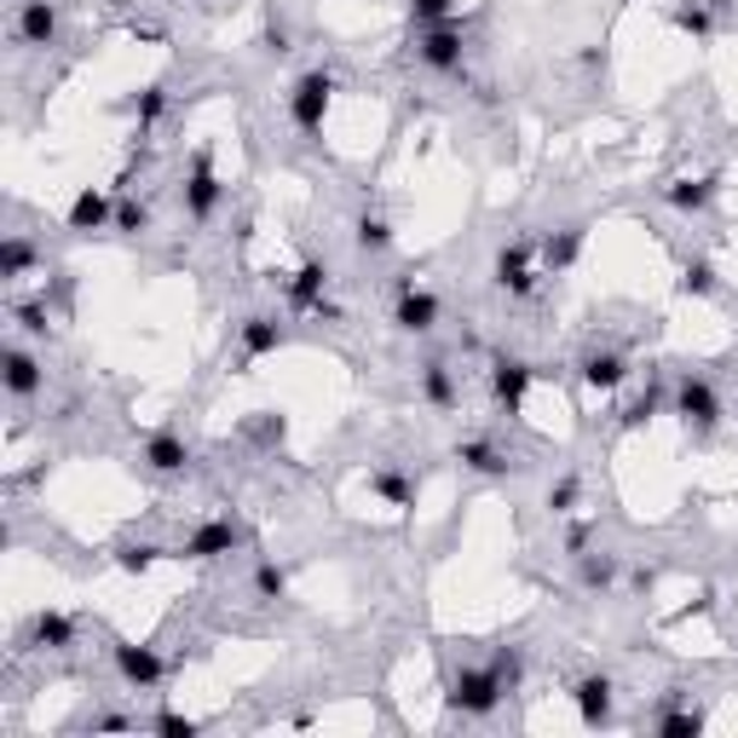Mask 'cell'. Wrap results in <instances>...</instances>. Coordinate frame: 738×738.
<instances>
[{
    "label": "cell",
    "mask_w": 738,
    "mask_h": 738,
    "mask_svg": "<svg viewBox=\"0 0 738 738\" xmlns=\"http://www.w3.org/2000/svg\"><path fill=\"white\" fill-rule=\"evenodd\" d=\"M335 87H341V75L335 69H307L300 82L289 87V121L300 127V133H323V116H329V105H335Z\"/></svg>",
    "instance_id": "obj_1"
},
{
    "label": "cell",
    "mask_w": 738,
    "mask_h": 738,
    "mask_svg": "<svg viewBox=\"0 0 738 738\" xmlns=\"http://www.w3.org/2000/svg\"><path fill=\"white\" fill-rule=\"evenodd\" d=\"M502 698H507V686L496 681L491 664H462L450 675V709L456 716H491Z\"/></svg>",
    "instance_id": "obj_2"
},
{
    "label": "cell",
    "mask_w": 738,
    "mask_h": 738,
    "mask_svg": "<svg viewBox=\"0 0 738 738\" xmlns=\"http://www.w3.org/2000/svg\"><path fill=\"white\" fill-rule=\"evenodd\" d=\"M675 416L686 421V432H693V439H709V432L721 427V393L709 387L704 375L686 370V375L675 381Z\"/></svg>",
    "instance_id": "obj_3"
},
{
    "label": "cell",
    "mask_w": 738,
    "mask_h": 738,
    "mask_svg": "<svg viewBox=\"0 0 738 738\" xmlns=\"http://www.w3.org/2000/svg\"><path fill=\"white\" fill-rule=\"evenodd\" d=\"M491 284H496L507 300H531V295L543 289V271L531 266V243H502V248H496Z\"/></svg>",
    "instance_id": "obj_4"
},
{
    "label": "cell",
    "mask_w": 738,
    "mask_h": 738,
    "mask_svg": "<svg viewBox=\"0 0 738 738\" xmlns=\"http://www.w3.org/2000/svg\"><path fill=\"white\" fill-rule=\"evenodd\" d=\"M462 53H468V41H462V18H450V23H427V30L416 35V58L427 69H439V75H462Z\"/></svg>",
    "instance_id": "obj_5"
},
{
    "label": "cell",
    "mask_w": 738,
    "mask_h": 738,
    "mask_svg": "<svg viewBox=\"0 0 738 738\" xmlns=\"http://www.w3.org/2000/svg\"><path fill=\"white\" fill-rule=\"evenodd\" d=\"M284 295H289L295 312H312V318H329V323L341 318V307L329 300V266L323 260H300V271L284 284Z\"/></svg>",
    "instance_id": "obj_6"
},
{
    "label": "cell",
    "mask_w": 738,
    "mask_h": 738,
    "mask_svg": "<svg viewBox=\"0 0 738 738\" xmlns=\"http://www.w3.org/2000/svg\"><path fill=\"white\" fill-rule=\"evenodd\" d=\"M220 196H225V185L214 173V157H208V145H196L191 150V173H185V214L191 220H214Z\"/></svg>",
    "instance_id": "obj_7"
},
{
    "label": "cell",
    "mask_w": 738,
    "mask_h": 738,
    "mask_svg": "<svg viewBox=\"0 0 738 738\" xmlns=\"http://www.w3.org/2000/svg\"><path fill=\"white\" fill-rule=\"evenodd\" d=\"M531 381H537V370H531L525 359H514V352H496V359H491V398L502 404L507 416H520V410H525Z\"/></svg>",
    "instance_id": "obj_8"
},
{
    "label": "cell",
    "mask_w": 738,
    "mask_h": 738,
    "mask_svg": "<svg viewBox=\"0 0 738 738\" xmlns=\"http://www.w3.org/2000/svg\"><path fill=\"white\" fill-rule=\"evenodd\" d=\"M248 543V531L237 525V520H202L191 537H185V548H180V559H220V554H237Z\"/></svg>",
    "instance_id": "obj_9"
},
{
    "label": "cell",
    "mask_w": 738,
    "mask_h": 738,
    "mask_svg": "<svg viewBox=\"0 0 738 738\" xmlns=\"http://www.w3.org/2000/svg\"><path fill=\"white\" fill-rule=\"evenodd\" d=\"M116 675H121L127 686H139V693H157V686H162V675H168V664L157 657V646L116 641Z\"/></svg>",
    "instance_id": "obj_10"
},
{
    "label": "cell",
    "mask_w": 738,
    "mask_h": 738,
    "mask_svg": "<svg viewBox=\"0 0 738 738\" xmlns=\"http://www.w3.org/2000/svg\"><path fill=\"white\" fill-rule=\"evenodd\" d=\"M571 704H577L582 727H606V721H612V675H600V670L577 675L571 681Z\"/></svg>",
    "instance_id": "obj_11"
},
{
    "label": "cell",
    "mask_w": 738,
    "mask_h": 738,
    "mask_svg": "<svg viewBox=\"0 0 738 738\" xmlns=\"http://www.w3.org/2000/svg\"><path fill=\"white\" fill-rule=\"evenodd\" d=\"M393 323L404 329V335H432V329H439V300H432L427 289H416V284H404L398 307H393Z\"/></svg>",
    "instance_id": "obj_12"
},
{
    "label": "cell",
    "mask_w": 738,
    "mask_h": 738,
    "mask_svg": "<svg viewBox=\"0 0 738 738\" xmlns=\"http://www.w3.org/2000/svg\"><path fill=\"white\" fill-rule=\"evenodd\" d=\"M582 387L589 393H618L623 381H629V359L623 352H612V346H595V352H582Z\"/></svg>",
    "instance_id": "obj_13"
},
{
    "label": "cell",
    "mask_w": 738,
    "mask_h": 738,
    "mask_svg": "<svg viewBox=\"0 0 738 738\" xmlns=\"http://www.w3.org/2000/svg\"><path fill=\"white\" fill-rule=\"evenodd\" d=\"M237 341H243V359L254 364V359H271V352L289 341V329L277 323L271 312H254V318H243V323H237Z\"/></svg>",
    "instance_id": "obj_14"
},
{
    "label": "cell",
    "mask_w": 738,
    "mask_h": 738,
    "mask_svg": "<svg viewBox=\"0 0 738 738\" xmlns=\"http://www.w3.org/2000/svg\"><path fill=\"white\" fill-rule=\"evenodd\" d=\"M23 646H35V652H69V646H75V618H64V612H35L30 629H23Z\"/></svg>",
    "instance_id": "obj_15"
},
{
    "label": "cell",
    "mask_w": 738,
    "mask_h": 738,
    "mask_svg": "<svg viewBox=\"0 0 738 738\" xmlns=\"http://www.w3.org/2000/svg\"><path fill=\"white\" fill-rule=\"evenodd\" d=\"M18 41L23 46H53L58 41V7L53 0H23L18 7Z\"/></svg>",
    "instance_id": "obj_16"
},
{
    "label": "cell",
    "mask_w": 738,
    "mask_h": 738,
    "mask_svg": "<svg viewBox=\"0 0 738 738\" xmlns=\"http://www.w3.org/2000/svg\"><path fill=\"white\" fill-rule=\"evenodd\" d=\"M105 225H116V196L87 185L82 196L69 202V232H105Z\"/></svg>",
    "instance_id": "obj_17"
},
{
    "label": "cell",
    "mask_w": 738,
    "mask_h": 738,
    "mask_svg": "<svg viewBox=\"0 0 738 738\" xmlns=\"http://www.w3.org/2000/svg\"><path fill=\"white\" fill-rule=\"evenodd\" d=\"M0 381H7V393H12V398H35L46 375H41V364H35V352L7 346V359H0Z\"/></svg>",
    "instance_id": "obj_18"
},
{
    "label": "cell",
    "mask_w": 738,
    "mask_h": 738,
    "mask_svg": "<svg viewBox=\"0 0 738 738\" xmlns=\"http://www.w3.org/2000/svg\"><path fill=\"white\" fill-rule=\"evenodd\" d=\"M145 468L150 473H185L191 468V445L180 439V432H150V439H145Z\"/></svg>",
    "instance_id": "obj_19"
},
{
    "label": "cell",
    "mask_w": 738,
    "mask_h": 738,
    "mask_svg": "<svg viewBox=\"0 0 738 738\" xmlns=\"http://www.w3.org/2000/svg\"><path fill=\"white\" fill-rule=\"evenodd\" d=\"M421 398L432 404V410H456V404H462V387H456V375H450L445 359L421 364Z\"/></svg>",
    "instance_id": "obj_20"
},
{
    "label": "cell",
    "mask_w": 738,
    "mask_h": 738,
    "mask_svg": "<svg viewBox=\"0 0 738 738\" xmlns=\"http://www.w3.org/2000/svg\"><path fill=\"white\" fill-rule=\"evenodd\" d=\"M716 173H704V180H670V208H681V214H704L709 208V202H716Z\"/></svg>",
    "instance_id": "obj_21"
},
{
    "label": "cell",
    "mask_w": 738,
    "mask_h": 738,
    "mask_svg": "<svg viewBox=\"0 0 738 738\" xmlns=\"http://www.w3.org/2000/svg\"><path fill=\"white\" fill-rule=\"evenodd\" d=\"M456 462L473 468V473H491V479H502L507 468H514V462H507V456H502L491 439H462V445H456Z\"/></svg>",
    "instance_id": "obj_22"
},
{
    "label": "cell",
    "mask_w": 738,
    "mask_h": 738,
    "mask_svg": "<svg viewBox=\"0 0 738 738\" xmlns=\"http://www.w3.org/2000/svg\"><path fill=\"white\" fill-rule=\"evenodd\" d=\"M370 491L381 496V502H393V507H416V479L410 473H398V468H375L370 473Z\"/></svg>",
    "instance_id": "obj_23"
},
{
    "label": "cell",
    "mask_w": 738,
    "mask_h": 738,
    "mask_svg": "<svg viewBox=\"0 0 738 738\" xmlns=\"http://www.w3.org/2000/svg\"><path fill=\"white\" fill-rule=\"evenodd\" d=\"M577 254H582V225H559V232L543 243V266L566 271V266H577Z\"/></svg>",
    "instance_id": "obj_24"
},
{
    "label": "cell",
    "mask_w": 738,
    "mask_h": 738,
    "mask_svg": "<svg viewBox=\"0 0 738 738\" xmlns=\"http://www.w3.org/2000/svg\"><path fill=\"white\" fill-rule=\"evenodd\" d=\"M352 243H359L364 254H387V248H393V225L364 208L359 220H352Z\"/></svg>",
    "instance_id": "obj_25"
},
{
    "label": "cell",
    "mask_w": 738,
    "mask_h": 738,
    "mask_svg": "<svg viewBox=\"0 0 738 738\" xmlns=\"http://www.w3.org/2000/svg\"><path fill=\"white\" fill-rule=\"evenodd\" d=\"M577 566H582L577 577H582V589H589V595H606L618 582V554H582Z\"/></svg>",
    "instance_id": "obj_26"
},
{
    "label": "cell",
    "mask_w": 738,
    "mask_h": 738,
    "mask_svg": "<svg viewBox=\"0 0 738 738\" xmlns=\"http://www.w3.org/2000/svg\"><path fill=\"white\" fill-rule=\"evenodd\" d=\"M30 266H35V248H30V237H7L0 243V277H7V284H18V277H30Z\"/></svg>",
    "instance_id": "obj_27"
},
{
    "label": "cell",
    "mask_w": 738,
    "mask_h": 738,
    "mask_svg": "<svg viewBox=\"0 0 738 738\" xmlns=\"http://www.w3.org/2000/svg\"><path fill=\"white\" fill-rule=\"evenodd\" d=\"M127 110H133V121H139V139H145L150 127L162 121V110H168V87H157V82H150V87L133 98V105H127Z\"/></svg>",
    "instance_id": "obj_28"
},
{
    "label": "cell",
    "mask_w": 738,
    "mask_h": 738,
    "mask_svg": "<svg viewBox=\"0 0 738 738\" xmlns=\"http://www.w3.org/2000/svg\"><path fill=\"white\" fill-rule=\"evenodd\" d=\"M657 732H664V738H698V732H704V709L675 704V709H664V716H657Z\"/></svg>",
    "instance_id": "obj_29"
},
{
    "label": "cell",
    "mask_w": 738,
    "mask_h": 738,
    "mask_svg": "<svg viewBox=\"0 0 738 738\" xmlns=\"http://www.w3.org/2000/svg\"><path fill=\"white\" fill-rule=\"evenodd\" d=\"M116 232H121V237L150 232V202H139V196H116Z\"/></svg>",
    "instance_id": "obj_30"
},
{
    "label": "cell",
    "mask_w": 738,
    "mask_h": 738,
    "mask_svg": "<svg viewBox=\"0 0 738 738\" xmlns=\"http://www.w3.org/2000/svg\"><path fill=\"white\" fill-rule=\"evenodd\" d=\"M157 559H162L157 543H121V548H116V566H121L127 577H145L150 566H157Z\"/></svg>",
    "instance_id": "obj_31"
},
{
    "label": "cell",
    "mask_w": 738,
    "mask_h": 738,
    "mask_svg": "<svg viewBox=\"0 0 738 738\" xmlns=\"http://www.w3.org/2000/svg\"><path fill=\"white\" fill-rule=\"evenodd\" d=\"M491 670H496V681L507 686V693H514V686L525 681V652L520 646H496L491 652Z\"/></svg>",
    "instance_id": "obj_32"
},
{
    "label": "cell",
    "mask_w": 738,
    "mask_h": 738,
    "mask_svg": "<svg viewBox=\"0 0 738 738\" xmlns=\"http://www.w3.org/2000/svg\"><path fill=\"white\" fill-rule=\"evenodd\" d=\"M657 404H664V387H657V381H652V387H646V393H641V398H634V404H629V410L618 416V421H623V432H634V427H646V421L657 416Z\"/></svg>",
    "instance_id": "obj_33"
},
{
    "label": "cell",
    "mask_w": 738,
    "mask_h": 738,
    "mask_svg": "<svg viewBox=\"0 0 738 738\" xmlns=\"http://www.w3.org/2000/svg\"><path fill=\"white\" fill-rule=\"evenodd\" d=\"M254 589H260V600H284V595H289V571L277 566V559H260V571H254Z\"/></svg>",
    "instance_id": "obj_34"
},
{
    "label": "cell",
    "mask_w": 738,
    "mask_h": 738,
    "mask_svg": "<svg viewBox=\"0 0 738 738\" xmlns=\"http://www.w3.org/2000/svg\"><path fill=\"white\" fill-rule=\"evenodd\" d=\"M681 295H716V266L709 260H686V271H681Z\"/></svg>",
    "instance_id": "obj_35"
},
{
    "label": "cell",
    "mask_w": 738,
    "mask_h": 738,
    "mask_svg": "<svg viewBox=\"0 0 738 738\" xmlns=\"http://www.w3.org/2000/svg\"><path fill=\"white\" fill-rule=\"evenodd\" d=\"M675 30H681V35H693V41H709L716 18H709V7H675Z\"/></svg>",
    "instance_id": "obj_36"
},
{
    "label": "cell",
    "mask_w": 738,
    "mask_h": 738,
    "mask_svg": "<svg viewBox=\"0 0 738 738\" xmlns=\"http://www.w3.org/2000/svg\"><path fill=\"white\" fill-rule=\"evenodd\" d=\"M410 18H416V30H427V23H450L456 0H410Z\"/></svg>",
    "instance_id": "obj_37"
},
{
    "label": "cell",
    "mask_w": 738,
    "mask_h": 738,
    "mask_svg": "<svg viewBox=\"0 0 738 738\" xmlns=\"http://www.w3.org/2000/svg\"><path fill=\"white\" fill-rule=\"evenodd\" d=\"M260 46L271 58H289L295 53V35H289V23L284 18H266V35H260Z\"/></svg>",
    "instance_id": "obj_38"
},
{
    "label": "cell",
    "mask_w": 738,
    "mask_h": 738,
    "mask_svg": "<svg viewBox=\"0 0 738 738\" xmlns=\"http://www.w3.org/2000/svg\"><path fill=\"white\" fill-rule=\"evenodd\" d=\"M577 502H582V485L566 473V479H559V485L548 491V507H554V514H577Z\"/></svg>",
    "instance_id": "obj_39"
},
{
    "label": "cell",
    "mask_w": 738,
    "mask_h": 738,
    "mask_svg": "<svg viewBox=\"0 0 738 738\" xmlns=\"http://www.w3.org/2000/svg\"><path fill=\"white\" fill-rule=\"evenodd\" d=\"M150 727H157V732H168V738H196V732H202L191 716H180V709H162V716L150 721Z\"/></svg>",
    "instance_id": "obj_40"
},
{
    "label": "cell",
    "mask_w": 738,
    "mask_h": 738,
    "mask_svg": "<svg viewBox=\"0 0 738 738\" xmlns=\"http://www.w3.org/2000/svg\"><path fill=\"white\" fill-rule=\"evenodd\" d=\"M12 318H18L23 329H30V335H46V307H41V300H18Z\"/></svg>",
    "instance_id": "obj_41"
},
{
    "label": "cell",
    "mask_w": 738,
    "mask_h": 738,
    "mask_svg": "<svg viewBox=\"0 0 738 738\" xmlns=\"http://www.w3.org/2000/svg\"><path fill=\"white\" fill-rule=\"evenodd\" d=\"M589 543H595V531H589V525H571V531H566V554H571V559L589 554Z\"/></svg>",
    "instance_id": "obj_42"
},
{
    "label": "cell",
    "mask_w": 738,
    "mask_h": 738,
    "mask_svg": "<svg viewBox=\"0 0 738 738\" xmlns=\"http://www.w3.org/2000/svg\"><path fill=\"white\" fill-rule=\"evenodd\" d=\"M127 727H133V716H98L93 721V732H127Z\"/></svg>",
    "instance_id": "obj_43"
}]
</instances>
